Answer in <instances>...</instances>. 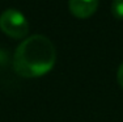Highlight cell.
Returning a JSON list of instances; mask_svg holds the SVG:
<instances>
[{"label": "cell", "instance_id": "obj_1", "mask_svg": "<svg viewBox=\"0 0 123 122\" xmlns=\"http://www.w3.org/2000/svg\"><path fill=\"white\" fill-rule=\"evenodd\" d=\"M56 50L51 39L43 34H33L20 43L13 55V68L24 77L45 75L54 67Z\"/></svg>", "mask_w": 123, "mask_h": 122}, {"label": "cell", "instance_id": "obj_2", "mask_svg": "<svg viewBox=\"0 0 123 122\" xmlns=\"http://www.w3.org/2000/svg\"><path fill=\"white\" fill-rule=\"evenodd\" d=\"M0 28L5 34L13 38H22L29 32V21L18 9L9 8L0 16Z\"/></svg>", "mask_w": 123, "mask_h": 122}, {"label": "cell", "instance_id": "obj_5", "mask_svg": "<svg viewBox=\"0 0 123 122\" xmlns=\"http://www.w3.org/2000/svg\"><path fill=\"white\" fill-rule=\"evenodd\" d=\"M117 79H118V83L121 84V87L123 88V63L119 66L118 72H117Z\"/></svg>", "mask_w": 123, "mask_h": 122}, {"label": "cell", "instance_id": "obj_4", "mask_svg": "<svg viewBox=\"0 0 123 122\" xmlns=\"http://www.w3.org/2000/svg\"><path fill=\"white\" fill-rule=\"evenodd\" d=\"M111 12L114 16L123 19V0H113L111 4Z\"/></svg>", "mask_w": 123, "mask_h": 122}, {"label": "cell", "instance_id": "obj_3", "mask_svg": "<svg viewBox=\"0 0 123 122\" xmlns=\"http://www.w3.org/2000/svg\"><path fill=\"white\" fill-rule=\"evenodd\" d=\"M69 11L76 17H89L96 12L98 7V0H68Z\"/></svg>", "mask_w": 123, "mask_h": 122}]
</instances>
